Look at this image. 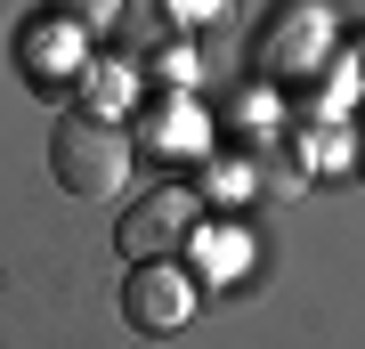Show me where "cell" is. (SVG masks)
<instances>
[{"instance_id":"cell-1","label":"cell","mask_w":365,"mask_h":349,"mask_svg":"<svg viewBox=\"0 0 365 349\" xmlns=\"http://www.w3.org/2000/svg\"><path fill=\"white\" fill-rule=\"evenodd\" d=\"M130 163H138V146L122 138L114 122H98V114H57V130H49V179L66 187V195L106 203V195H122Z\"/></svg>"},{"instance_id":"cell-2","label":"cell","mask_w":365,"mask_h":349,"mask_svg":"<svg viewBox=\"0 0 365 349\" xmlns=\"http://www.w3.org/2000/svg\"><path fill=\"white\" fill-rule=\"evenodd\" d=\"M122 317H130V333L170 341L187 317H195V276H187L179 260H138L130 285H122Z\"/></svg>"},{"instance_id":"cell-3","label":"cell","mask_w":365,"mask_h":349,"mask_svg":"<svg viewBox=\"0 0 365 349\" xmlns=\"http://www.w3.org/2000/svg\"><path fill=\"white\" fill-rule=\"evenodd\" d=\"M195 220H203V211H195V195H187V187H155V195H138V203H130V220L114 228V244H122L130 268H138V260H170V252L195 244Z\"/></svg>"},{"instance_id":"cell-4","label":"cell","mask_w":365,"mask_h":349,"mask_svg":"<svg viewBox=\"0 0 365 349\" xmlns=\"http://www.w3.org/2000/svg\"><path fill=\"white\" fill-rule=\"evenodd\" d=\"M16 74L33 81L41 98H66V81H73V65H81V25H66L57 9H41L25 33H16Z\"/></svg>"},{"instance_id":"cell-5","label":"cell","mask_w":365,"mask_h":349,"mask_svg":"<svg viewBox=\"0 0 365 349\" xmlns=\"http://www.w3.org/2000/svg\"><path fill=\"white\" fill-rule=\"evenodd\" d=\"M81 81H90V114H98V122H114V106H130V65L106 57V65H90Z\"/></svg>"},{"instance_id":"cell-6","label":"cell","mask_w":365,"mask_h":349,"mask_svg":"<svg viewBox=\"0 0 365 349\" xmlns=\"http://www.w3.org/2000/svg\"><path fill=\"white\" fill-rule=\"evenodd\" d=\"M41 9H57L66 25L90 33V25H114V16H122V0H41Z\"/></svg>"},{"instance_id":"cell-7","label":"cell","mask_w":365,"mask_h":349,"mask_svg":"<svg viewBox=\"0 0 365 349\" xmlns=\"http://www.w3.org/2000/svg\"><path fill=\"white\" fill-rule=\"evenodd\" d=\"M357 179H365V130H357Z\"/></svg>"}]
</instances>
